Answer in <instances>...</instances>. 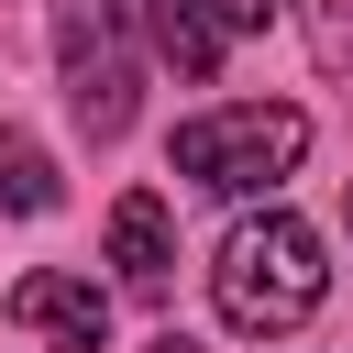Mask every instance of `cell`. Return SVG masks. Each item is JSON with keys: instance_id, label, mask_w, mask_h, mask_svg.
Listing matches in <instances>:
<instances>
[{"instance_id": "obj_3", "label": "cell", "mask_w": 353, "mask_h": 353, "mask_svg": "<svg viewBox=\"0 0 353 353\" xmlns=\"http://www.w3.org/2000/svg\"><path fill=\"white\" fill-rule=\"evenodd\" d=\"M0 320H11V331H44L55 353H99V342H110V298H99L88 276H55V265H33V276L0 298Z\"/></svg>"}, {"instance_id": "obj_4", "label": "cell", "mask_w": 353, "mask_h": 353, "mask_svg": "<svg viewBox=\"0 0 353 353\" xmlns=\"http://www.w3.org/2000/svg\"><path fill=\"white\" fill-rule=\"evenodd\" d=\"M110 265H121V287H165V265H176V221H165V199L154 188H132L121 210H110Z\"/></svg>"}, {"instance_id": "obj_9", "label": "cell", "mask_w": 353, "mask_h": 353, "mask_svg": "<svg viewBox=\"0 0 353 353\" xmlns=\"http://www.w3.org/2000/svg\"><path fill=\"white\" fill-rule=\"evenodd\" d=\"M298 22H309V66L353 77V0H298Z\"/></svg>"}, {"instance_id": "obj_1", "label": "cell", "mask_w": 353, "mask_h": 353, "mask_svg": "<svg viewBox=\"0 0 353 353\" xmlns=\"http://www.w3.org/2000/svg\"><path fill=\"white\" fill-rule=\"evenodd\" d=\"M320 287H331L320 232H309V221H287V210L232 221V243H221V265H210V298H221V320H232V331H298V320L320 309Z\"/></svg>"}, {"instance_id": "obj_8", "label": "cell", "mask_w": 353, "mask_h": 353, "mask_svg": "<svg viewBox=\"0 0 353 353\" xmlns=\"http://www.w3.org/2000/svg\"><path fill=\"white\" fill-rule=\"evenodd\" d=\"M55 44H66V66L121 55V0H66V11H55Z\"/></svg>"}, {"instance_id": "obj_5", "label": "cell", "mask_w": 353, "mask_h": 353, "mask_svg": "<svg viewBox=\"0 0 353 353\" xmlns=\"http://www.w3.org/2000/svg\"><path fill=\"white\" fill-rule=\"evenodd\" d=\"M66 110H77L88 143H110V132L132 121V55H88V66H66Z\"/></svg>"}, {"instance_id": "obj_10", "label": "cell", "mask_w": 353, "mask_h": 353, "mask_svg": "<svg viewBox=\"0 0 353 353\" xmlns=\"http://www.w3.org/2000/svg\"><path fill=\"white\" fill-rule=\"evenodd\" d=\"M199 22L232 44V33H265V22H276V0H199Z\"/></svg>"}, {"instance_id": "obj_6", "label": "cell", "mask_w": 353, "mask_h": 353, "mask_svg": "<svg viewBox=\"0 0 353 353\" xmlns=\"http://www.w3.org/2000/svg\"><path fill=\"white\" fill-rule=\"evenodd\" d=\"M154 55H165L188 88H210V66H221V33L199 22V0H154Z\"/></svg>"}, {"instance_id": "obj_7", "label": "cell", "mask_w": 353, "mask_h": 353, "mask_svg": "<svg viewBox=\"0 0 353 353\" xmlns=\"http://www.w3.org/2000/svg\"><path fill=\"white\" fill-rule=\"evenodd\" d=\"M0 210H22V221L55 210V154H44L33 132H0Z\"/></svg>"}, {"instance_id": "obj_2", "label": "cell", "mask_w": 353, "mask_h": 353, "mask_svg": "<svg viewBox=\"0 0 353 353\" xmlns=\"http://www.w3.org/2000/svg\"><path fill=\"white\" fill-rule=\"evenodd\" d=\"M176 176L188 188H221V199H254V188H276L298 154H309V110H287V99H232V110H199V121H176Z\"/></svg>"}, {"instance_id": "obj_11", "label": "cell", "mask_w": 353, "mask_h": 353, "mask_svg": "<svg viewBox=\"0 0 353 353\" xmlns=\"http://www.w3.org/2000/svg\"><path fill=\"white\" fill-rule=\"evenodd\" d=\"M143 353H199V342H188V331H154V342H143Z\"/></svg>"}, {"instance_id": "obj_12", "label": "cell", "mask_w": 353, "mask_h": 353, "mask_svg": "<svg viewBox=\"0 0 353 353\" xmlns=\"http://www.w3.org/2000/svg\"><path fill=\"white\" fill-rule=\"evenodd\" d=\"M342 221H353V199H342Z\"/></svg>"}]
</instances>
